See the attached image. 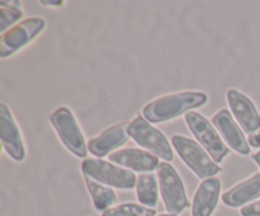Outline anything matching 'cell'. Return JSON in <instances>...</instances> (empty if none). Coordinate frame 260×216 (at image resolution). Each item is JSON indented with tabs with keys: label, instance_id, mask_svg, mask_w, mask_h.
Segmentation results:
<instances>
[{
	"label": "cell",
	"instance_id": "cell-1",
	"mask_svg": "<svg viewBox=\"0 0 260 216\" xmlns=\"http://www.w3.org/2000/svg\"><path fill=\"white\" fill-rule=\"evenodd\" d=\"M207 102L208 96L205 91L185 90L167 94L149 102L142 108V116L152 125L162 124L194 111L196 108L205 106Z\"/></svg>",
	"mask_w": 260,
	"mask_h": 216
},
{
	"label": "cell",
	"instance_id": "cell-2",
	"mask_svg": "<svg viewBox=\"0 0 260 216\" xmlns=\"http://www.w3.org/2000/svg\"><path fill=\"white\" fill-rule=\"evenodd\" d=\"M172 145L183 163L200 179L205 180L207 178L216 177L222 172L220 164H217L196 140L177 134L172 136Z\"/></svg>",
	"mask_w": 260,
	"mask_h": 216
},
{
	"label": "cell",
	"instance_id": "cell-3",
	"mask_svg": "<svg viewBox=\"0 0 260 216\" xmlns=\"http://www.w3.org/2000/svg\"><path fill=\"white\" fill-rule=\"evenodd\" d=\"M184 119L197 142L202 145L217 164L222 163L230 154V147L225 144L212 122L197 111L188 112L184 114Z\"/></svg>",
	"mask_w": 260,
	"mask_h": 216
},
{
	"label": "cell",
	"instance_id": "cell-4",
	"mask_svg": "<svg viewBox=\"0 0 260 216\" xmlns=\"http://www.w3.org/2000/svg\"><path fill=\"white\" fill-rule=\"evenodd\" d=\"M129 137H132L137 145L147 151L156 155L162 162L170 163L174 159V151L169 140L164 134L152 124H150L142 114H137L128 127Z\"/></svg>",
	"mask_w": 260,
	"mask_h": 216
},
{
	"label": "cell",
	"instance_id": "cell-5",
	"mask_svg": "<svg viewBox=\"0 0 260 216\" xmlns=\"http://www.w3.org/2000/svg\"><path fill=\"white\" fill-rule=\"evenodd\" d=\"M157 180H159L160 195L168 213L179 215L189 206H192L187 197L183 179L180 178L178 170L170 163H160L157 168Z\"/></svg>",
	"mask_w": 260,
	"mask_h": 216
},
{
	"label": "cell",
	"instance_id": "cell-6",
	"mask_svg": "<svg viewBox=\"0 0 260 216\" xmlns=\"http://www.w3.org/2000/svg\"><path fill=\"white\" fill-rule=\"evenodd\" d=\"M83 174L111 188L129 191L136 187L137 177L132 170L122 168L103 159H84L81 163Z\"/></svg>",
	"mask_w": 260,
	"mask_h": 216
},
{
	"label": "cell",
	"instance_id": "cell-7",
	"mask_svg": "<svg viewBox=\"0 0 260 216\" xmlns=\"http://www.w3.org/2000/svg\"><path fill=\"white\" fill-rule=\"evenodd\" d=\"M50 122L66 149L78 158H86L88 144L76 121L75 114L69 107L61 106L51 113Z\"/></svg>",
	"mask_w": 260,
	"mask_h": 216
},
{
	"label": "cell",
	"instance_id": "cell-8",
	"mask_svg": "<svg viewBox=\"0 0 260 216\" xmlns=\"http://www.w3.org/2000/svg\"><path fill=\"white\" fill-rule=\"evenodd\" d=\"M46 28V20L41 17L23 19L0 36V56L8 58L32 42Z\"/></svg>",
	"mask_w": 260,
	"mask_h": 216
},
{
	"label": "cell",
	"instance_id": "cell-9",
	"mask_svg": "<svg viewBox=\"0 0 260 216\" xmlns=\"http://www.w3.org/2000/svg\"><path fill=\"white\" fill-rule=\"evenodd\" d=\"M226 101L231 109L234 118L249 136L260 130V113L254 102L246 94L238 89L226 91Z\"/></svg>",
	"mask_w": 260,
	"mask_h": 216
},
{
	"label": "cell",
	"instance_id": "cell-10",
	"mask_svg": "<svg viewBox=\"0 0 260 216\" xmlns=\"http://www.w3.org/2000/svg\"><path fill=\"white\" fill-rule=\"evenodd\" d=\"M0 140L4 151L14 162L25 159V145L19 126L15 122L12 111L5 103L0 104Z\"/></svg>",
	"mask_w": 260,
	"mask_h": 216
},
{
	"label": "cell",
	"instance_id": "cell-11",
	"mask_svg": "<svg viewBox=\"0 0 260 216\" xmlns=\"http://www.w3.org/2000/svg\"><path fill=\"white\" fill-rule=\"evenodd\" d=\"M212 124L230 149L240 155L250 154L251 146L249 145L245 132L239 126L236 119L233 117V113L229 109L221 108L220 111L216 112L215 116L212 117Z\"/></svg>",
	"mask_w": 260,
	"mask_h": 216
},
{
	"label": "cell",
	"instance_id": "cell-12",
	"mask_svg": "<svg viewBox=\"0 0 260 216\" xmlns=\"http://www.w3.org/2000/svg\"><path fill=\"white\" fill-rule=\"evenodd\" d=\"M129 122L123 121L107 127L104 131L89 140L88 150L96 158L111 155L114 150L126 144L129 139Z\"/></svg>",
	"mask_w": 260,
	"mask_h": 216
},
{
	"label": "cell",
	"instance_id": "cell-13",
	"mask_svg": "<svg viewBox=\"0 0 260 216\" xmlns=\"http://www.w3.org/2000/svg\"><path fill=\"white\" fill-rule=\"evenodd\" d=\"M109 162L119 165L122 168L139 173H151L157 170L160 160L156 155L147 150L137 149V147H126L117 150L109 155Z\"/></svg>",
	"mask_w": 260,
	"mask_h": 216
},
{
	"label": "cell",
	"instance_id": "cell-14",
	"mask_svg": "<svg viewBox=\"0 0 260 216\" xmlns=\"http://www.w3.org/2000/svg\"><path fill=\"white\" fill-rule=\"evenodd\" d=\"M221 196V180L211 177L202 180L196 190L190 206V216H212Z\"/></svg>",
	"mask_w": 260,
	"mask_h": 216
},
{
	"label": "cell",
	"instance_id": "cell-15",
	"mask_svg": "<svg viewBox=\"0 0 260 216\" xmlns=\"http://www.w3.org/2000/svg\"><path fill=\"white\" fill-rule=\"evenodd\" d=\"M222 202L228 207H244L260 198V173H254L243 182L229 188L222 195Z\"/></svg>",
	"mask_w": 260,
	"mask_h": 216
},
{
	"label": "cell",
	"instance_id": "cell-16",
	"mask_svg": "<svg viewBox=\"0 0 260 216\" xmlns=\"http://www.w3.org/2000/svg\"><path fill=\"white\" fill-rule=\"evenodd\" d=\"M83 175L84 180H85L86 190H88L89 195H90L91 200H93L94 208L98 212L103 213L108 208L113 207L114 203L117 202V195L114 190H112L108 186H104L102 183L96 182L95 179L90 178L89 175Z\"/></svg>",
	"mask_w": 260,
	"mask_h": 216
},
{
	"label": "cell",
	"instance_id": "cell-17",
	"mask_svg": "<svg viewBox=\"0 0 260 216\" xmlns=\"http://www.w3.org/2000/svg\"><path fill=\"white\" fill-rule=\"evenodd\" d=\"M136 196L141 205L155 208L159 202V180L154 173H142L137 177Z\"/></svg>",
	"mask_w": 260,
	"mask_h": 216
},
{
	"label": "cell",
	"instance_id": "cell-18",
	"mask_svg": "<svg viewBox=\"0 0 260 216\" xmlns=\"http://www.w3.org/2000/svg\"><path fill=\"white\" fill-rule=\"evenodd\" d=\"M155 208L146 207L141 203L124 202L113 206L102 213V216H156Z\"/></svg>",
	"mask_w": 260,
	"mask_h": 216
},
{
	"label": "cell",
	"instance_id": "cell-19",
	"mask_svg": "<svg viewBox=\"0 0 260 216\" xmlns=\"http://www.w3.org/2000/svg\"><path fill=\"white\" fill-rule=\"evenodd\" d=\"M23 10L22 8H8L0 7V32L4 33L8 29L14 27L17 22H22ZM18 24V23H17Z\"/></svg>",
	"mask_w": 260,
	"mask_h": 216
},
{
	"label": "cell",
	"instance_id": "cell-20",
	"mask_svg": "<svg viewBox=\"0 0 260 216\" xmlns=\"http://www.w3.org/2000/svg\"><path fill=\"white\" fill-rule=\"evenodd\" d=\"M241 216H260V200L254 201L240 208Z\"/></svg>",
	"mask_w": 260,
	"mask_h": 216
},
{
	"label": "cell",
	"instance_id": "cell-21",
	"mask_svg": "<svg viewBox=\"0 0 260 216\" xmlns=\"http://www.w3.org/2000/svg\"><path fill=\"white\" fill-rule=\"evenodd\" d=\"M248 141H249V145H250L251 147L260 149V130L259 131H256L255 134L250 135V136L248 137Z\"/></svg>",
	"mask_w": 260,
	"mask_h": 216
},
{
	"label": "cell",
	"instance_id": "cell-22",
	"mask_svg": "<svg viewBox=\"0 0 260 216\" xmlns=\"http://www.w3.org/2000/svg\"><path fill=\"white\" fill-rule=\"evenodd\" d=\"M0 7L20 8L22 7V3L18 2V0H10V2H8V0H3V2H0Z\"/></svg>",
	"mask_w": 260,
	"mask_h": 216
},
{
	"label": "cell",
	"instance_id": "cell-23",
	"mask_svg": "<svg viewBox=\"0 0 260 216\" xmlns=\"http://www.w3.org/2000/svg\"><path fill=\"white\" fill-rule=\"evenodd\" d=\"M41 4L46 5V7H53V8H61L65 2L63 0H58V2H48V0H41Z\"/></svg>",
	"mask_w": 260,
	"mask_h": 216
},
{
	"label": "cell",
	"instance_id": "cell-24",
	"mask_svg": "<svg viewBox=\"0 0 260 216\" xmlns=\"http://www.w3.org/2000/svg\"><path fill=\"white\" fill-rule=\"evenodd\" d=\"M251 158H253L254 162H255L256 164H258V167L260 168V150H259V151H256L255 154H253V157H251Z\"/></svg>",
	"mask_w": 260,
	"mask_h": 216
},
{
	"label": "cell",
	"instance_id": "cell-25",
	"mask_svg": "<svg viewBox=\"0 0 260 216\" xmlns=\"http://www.w3.org/2000/svg\"><path fill=\"white\" fill-rule=\"evenodd\" d=\"M156 216H179V215H174V213H160V215Z\"/></svg>",
	"mask_w": 260,
	"mask_h": 216
}]
</instances>
